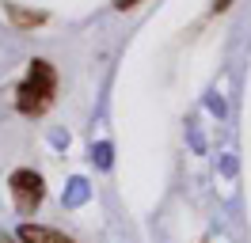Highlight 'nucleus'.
Masks as SVG:
<instances>
[{
	"label": "nucleus",
	"instance_id": "f257e3e1",
	"mask_svg": "<svg viewBox=\"0 0 251 243\" xmlns=\"http://www.w3.org/2000/svg\"><path fill=\"white\" fill-rule=\"evenodd\" d=\"M53 95H57V69L46 57H34L16 88V110L23 118H38L53 106Z\"/></svg>",
	"mask_w": 251,
	"mask_h": 243
},
{
	"label": "nucleus",
	"instance_id": "f03ea898",
	"mask_svg": "<svg viewBox=\"0 0 251 243\" xmlns=\"http://www.w3.org/2000/svg\"><path fill=\"white\" fill-rule=\"evenodd\" d=\"M8 194H12V205H16L19 217H34L46 201V179L34 167H19L8 179Z\"/></svg>",
	"mask_w": 251,
	"mask_h": 243
},
{
	"label": "nucleus",
	"instance_id": "7ed1b4c3",
	"mask_svg": "<svg viewBox=\"0 0 251 243\" xmlns=\"http://www.w3.org/2000/svg\"><path fill=\"white\" fill-rule=\"evenodd\" d=\"M16 240H19V243H76L73 236H65L61 228L31 224V220H23V224L16 228Z\"/></svg>",
	"mask_w": 251,
	"mask_h": 243
},
{
	"label": "nucleus",
	"instance_id": "20e7f679",
	"mask_svg": "<svg viewBox=\"0 0 251 243\" xmlns=\"http://www.w3.org/2000/svg\"><path fill=\"white\" fill-rule=\"evenodd\" d=\"M4 15L16 23V27H42L46 23V12H31V8H23V4H4Z\"/></svg>",
	"mask_w": 251,
	"mask_h": 243
},
{
	"label": "nucleus",
	"instance_id": "39448f33",
	"mask_svg": "<svg viewBox=\"0 0 251 243\" xmlns=\"http://www.w3.org/2000/svg\"><path fill=\"white\" fill-rule=\"evenodd\" d=\"M137 4H141V0H114V8H118V12H129V8H137Z\"/></svg>",
	"mask_w": 251,
	"mask_h": 243
},
{
	"label": "nucleus",
	"instance_id": "423d86ee",
	"mask_svg": "<svg viewBox=\"0 0 251 243\" xmlns=\"http://www.w3.org/2000/svg\"><path fill=\"white\" fill-rule=\"evenodd\" d=\"M228 4H232V0H213V15H217V12H225Z\"/></svg>",
	"mask_w": 251,
	"mask_h": 243
},
{
	"label": "nucleus",
	"instance_id": "0eeeda50",
	"mask_svg": "<svg viewBox=\"0 0 251 243\" xmlns=\"http://www.w3.org/2000/svg\"><path fill=\"white\" fill-rule=\"evenodd\" d=\"M0 243H19V240H16V232H0Z\"/></svg>",
	"mask_w": 251,
	"mask_h": 243
}]
</instances>
